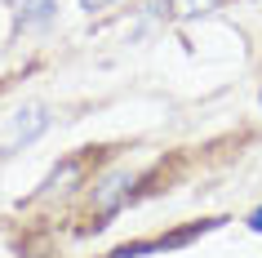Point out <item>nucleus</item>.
<instances>
[{"instance_id": "obj_7", "label": "nucleus", "mask_w": 262, "mask_h": 258, "mask_svg": "<svg viewBox=\"0 0 262 258\" xmlns=\"http://www.w3.org/2000/svg\"><path fill=\"white\" fill-rule=\"evenodd\" d=\"M107 5H116V0H80L84 14H98V9H107Z\"/></svg>"}, {"instance_id": "obj_5", "label": "nucleus", "mask_w": 262, "mask_h": 258, "mask_svg": "<svg viewBox=\"0 0 262 258\" xmlns=\"http://www.w3.org/2000/svg\"><path fill=\"white\" fill-rule=\"evenodd\" d=\"M169 14L173 18H200V14H213V9H222V0H165Z\"/></svg>"}, {"instance_id": "obj_6", "label": "nucleus", "mask_w": 262, "mask_h": 258, "mask_svg": "<svg viewBox=\"0 0 262 258\" xmlns=\"http://www.w3.org/2000/svg\"><path fill=\"white\" fill-rule=\"evenodd\" d=\"M222 218H209V223H191V227H182V231H173V236H165V241H156L160 249H178V245H187V241H195L200 231H213Z\"/></svg>"}, {"instance_id": "obj_3", "label": "nucleus", "mask_w": 262, "mask_h": 258, "mask_svg": "<svg viewBox=\"0 0 262 258\" xmlns=\"http://www.w3.org/2000/svg\"><path fill=\"white\" fill-rule=\"evenodd\" d=\"M80 178H84V156H71V161H62L54 174L45 178V187H40V191H67L71 183H80Z\"/></svg>"}, {"instance_id": "obj_1", "label": "nucleus", "mask_w": 262, "mask_h": 258, "mask_svg": "<svg viewBox=\"0 0 262 258\" xmlns=\"http://www.w3.org/2000/svg\"><path fill=\"white\" fill-rule=\"evenodd\" d=\"M49 125H54V111L45 107V103H31V107L14 111L9 121L0 125V156H14V151H23L27 143H36Z\"/></svg>"}, {"instance_id": "obj_2", "label": "nucleus", "mask_w": 262, "mask_h": 258, "mask_svg": "<svg viewBox=\"0 0 262 258\" xmlns=\"http://www.w3.org/2000/svg\"><path fill=\"white\" fill-rule=\"evenodd\" d=\"M134 183H138V178L129 174V169H120V174H107L102 178V183H98L94 187V214H116V209H120L124 201H129V191H134Z\"/></svg>"}, {"instance_id": "obj_8", "label": "nucleus", "mask_w": 262, "mask_h": 258, "mask_svg": "<svg viewBox=\"0 0 262 258\" xmlns=\"http://www.w3.org/2000/svg\"><path fill=\"white\" fill-rule=\"evenodd\" d=\"M249 227H253V231H262V209H253V214H249Z\"/></svg>"}, {"instance_id": "obj_4", "label": "nucleus", "mask_w": 262, "mask_h": 258, "mask_svg": "<svg viewBox=\"0 0 262 258\" xmlns=\"http://www.w3.org/2000/svg\"><path fill=\"white\" fill-rule=\"evenodd\" d=\"M58 9V0H18V23L23 27H36V23H49Z\"/></svg>"}]
</instances>
